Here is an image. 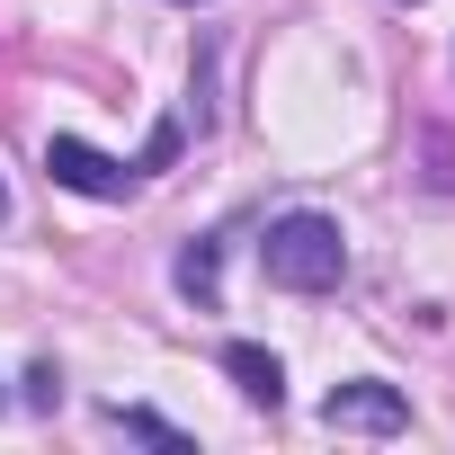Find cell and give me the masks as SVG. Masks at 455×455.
I'll return each instance as SVG.
<instances>
[{"label": "cell", "mask_w": 455, "mask_h": 455, "mask_svg": "<svg viewBox=\"0 0 455 455\" xmlns=\"http://www.w3.org/2000/svg\"><path fill=\"white\" fill-rule=\"evenodd\" d=\"M188 10H196V0H188Z\"/></svg>", "instance_id": "obj_10"}, {"label": "cell", "mask_w": 455, "mask_h": 455, "mask_svg": "<svg viewBox=\"0 0 455 455\" xmlns=\"http://www.w3.org/2000/svg\"><path fill=\"white\" fill-rule=\"evenodd\" d=\"M0 214H10V188H0Z\"/></svg>", "instance_id": "obj_9"}, {"label": "cell", "mask_w": 455, "mask_h": 455, "mask_svg": "<svg viewBox=\"0 0 455 455\" xmlns=\"http://www.w3.org/2000/svg\"><path fill=\"white\" fill-rule=\"evenodd\" d=\"M223 375H233L242 402H259V411L286 402V366H277V348H259V339H233V348H223Z\"/></svg>", "instance_id": "obj_4"}, {"label": "cell", "mask_w": 455, "mask_h": 455, "mask_svg": "<svg viewBox=\"0 0 455 455\" xmlns=\"http://www.w3.org/2000/svg\"><path fill=\"white\" fill-rule=\"evenodd\" d=\"M322 419H331V428H366V437H393V428H411V402H402L393 384H339V393L322 402Z\"/></svg>", "instance_id": "obj_3"}, {"label": "cell", "mask_w": 455, "mask_h": 455, "mask_svg": "<svg viewBox=\"0 0 455 455\" xmlns=\"http://www.w3.org/2000/svg\"><path fill=\"white\" fill-rule=\"evenodd\" d=\"M45 170H54V188H72V196H134V179L143 170H125V161H108L99 143H81V134H54L45 143Z\"/></svg>", "instance_id": "obj_2"}, {"label": "cell", "mask_w": 455, "mask_h": 455, "mask_svg": "<svg viewBox=\"0 0 455 455\" xmlns=\"http://www.w3.org/2000/svg\"><path fill=\"white\" fill-rule=\"evenodd\" d=\"M259 268L286 295H331L348 277V233H339L331 214H277L268 242H259Z\"/></svg>", "instance_id": "obj_1"}, {"label": "cell", "mask_w": 455, "mask_h": 455, "mask_svg": "<svg viewBox=\"0 0 455 455\" xmlns=\"http://www.w3.org/2000/svg\"><path fill=\"white\" fill-rule=\"evenodd\" d=\"M108 419H116V428H125V437H152V446H188V437H179V428H170V419H161V411H125V402H116V411H108Z\"/></svg>", "instance_id": "obj_6"}, {"label": "cell", "mask_w": 455, "mask_h": 455, "mask_svg": "<svg viewBox=\"0 0 455 455\" xmlns=\"http://www.w3.org/2000/svg\"><path fill=\"white\" fill-rule=\"evenodd\" d=\"M170 152H179V125H161V134H152V143H143V161H134V170H161V161H170Z\"/></svg>", "instance_id": "obj_8"}, {"label": "cell", "mask_w": 455, "mask_h": 455, "mask_svg": "<svg viewBox=\"0 0 455 455\" xmlns=\"http://www.w3.org/2000/svg\"><path fill=\"white\" fill-rule=\"evenodd\" d=\"M214 268H223V251L214 242H188L179 251V295H214Z\"/></svg>", "instance_id": "obj_5"}, {"label": "cell", "mask_w": 455, "mask_h": 455, "mask_svg": "<svg viewBox=\"0 0 455 455\" xmlns=\"http://www.w3.org/2000/svg\"><path fill=\"white\" fill-rule=\"evenodd\" d=\"M54 402H63V375L36 366V375H28V411H54Z\"/></svg>", "instance_id": "obj_7"}]
</instances>
